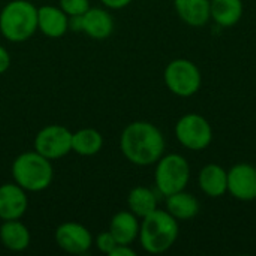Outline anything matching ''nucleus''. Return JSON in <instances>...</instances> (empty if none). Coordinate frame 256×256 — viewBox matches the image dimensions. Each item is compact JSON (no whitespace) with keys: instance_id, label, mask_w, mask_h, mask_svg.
<instances>
[{"instance_id":"f03ea898","label":"nucleus","mask_w":256,"mask_h":256,"mask_svg":"<svg viewBox=\"0 0 256 256\" xmlns=\"http://www.w3.org/2000/svg\"><path fill=\"white\" fill-rule=\"evenodd\" d=\"M178 234V220L166 210L158 208L142 219L138 238L146 252L159 255L168 252L176 244Z\"/></svg>"},{"instance_id":"5701e85b","label":"nucleus","mask_w":256,"mask_h":256,"mask_svg":"<svg viewBox=\"0 0 256 256\" xmlns=\"http://www.w3.org/2000/svg\"><path fill=\"white\" fill-rule=\"evenodd\" d=\"M117 240L114 238V236L110 231H104L96 237V248L99 249V252L105 254V255H111L112 250L117 248Z\"/></svg>"},{"instance_id":"1a4fd4ad","label":"nucleus","mask_w":256,"mask_h":256,"mask_svg":"<svg viewBox=\"0 0 256 256\" xmlns=\"http://www.w3.org/2000/svg\"><path fill=\"white\" fill-rule=\"evenodd\" d=\"M56 243L70 255H86L93 246V236L81 224L64 222L56 230Z\"/></svg>"},{"instance_id":"a878e982","label":"nucleus","mask_w":256,"mask_h":256,"mask_svg":"<svg viewBox=\"0 0 256 256\" xmlns=\"http://www.w3.org/2000/svg\"><path fill=\"white\" fill-rule=\"evenodd\" d=\"M136 252L130 248V244H117L110 256H135Z\"/></svg>"},{"instance_id":"dca6fc26","label":"nucleus","mask_w":256,"mask_h":256,"mask_svg":"<svg viewBox=\"0 0 256 256\" xmlns=\"http://www.w3.org/2000/svg\"><path fill=\"white\" fill-rule=\"evenodd\" d=\"M141 224L132 212H118L110 224V232L118 244H132L140 236Z\"/></svg>"},{"instance_id":"4be33fe9","label":"nucleus","mask_w":256,"mask_h":256,"mask_svg":"<svg viewBox=\"0 0 256 256\" xmlns=\"http://www.w3.org/2000/svg\"><path fill=\"white\" fill-rule=\"evenodd\" d=\"M60 8L69 18H78L90 9V0H60Z\"/></svg>"},{"instance_id":"2eb2a0df","label":"nucleus","mask_w":256,"mask_h":256,"mask_svg":"<svg viewBox=\"0 0 256 256\" xmlns=\"http://www.w3.org/2000/svg\"><path fill=\"white\" fill-rule=\"evenodd\" d=\"M176 10L190 27H204L212 20V0H174Z\"/></svg>"},{"instance_id":"bb28decb","label":"nucleus","mask_w":256,"mask_h":256,"mask_svg":"<svg viewBox=\"0 0 256 256\" xmlns=\"http://www.w3.org/2000/svg\"><path fill=\"white\" fill-rule=\"evenodd\" d=\"M255 170H256V165H255Z\"/></svg>"},{"instance_id":"aec40b11","label":"nucleus","mask_w":256,"mask_h":256,"mask_svg":"<svg viewBox=\"0 0 256 256\" xmlns=\"http://www.w3.org/2000/svg\"><path fill=\"white\" fill-rule=\"evenodd\" d=\"M104 147V136L96 129L87 128L72 134V152L80 156H94Z\"/></svg>"},{"instance_id":"f257e3e1","label":"nucleus","mask_w":256,"mask_h":256,"mask_svg":"<svg viewBox=\"0 0 256 256\" xmlns=\"http://www.w3.org/2000/svg\"><path fill=\"white\" fill-rule=\"evenodd\" d=\"M165 146L164 134L150 122H134L120 136L123 156L136 166L156 165L165 153Z\"/></svg>"},{"instance_id":"423d86ee","label":"nucleus","mask_w":256,"mask_h":256,"mask_svg":"<svg viewBox=\"0 0 256 256\" xmlns=\"http://www.w3.org/2000/svg\"><path fill=\"white\" fill-rule=\"evenodd\" d=\"M164 80L168 90L178 98H190L196 94L202 84L201 70L188 58L172 60L165 69Z\"/></svg>"},{"instance_id":"6e6552de","label":"nucleus","mask_w":256,"mask_h":256,"mask_svg":"<svg viewBox=\"0 0 256 256\" xmlns=\"http://www.w3.org/2000/svg\"><path fill=\"white\" fill-rule=\"evenodd\" d=\"M34 150L50 160H57L72 152V132L60 124L44 128L34 138Z\"/></svg>"},{"instance_id":"a211bd4d","label":"nucleus","mask_w":256,"mask_h":256,"mask_svg":"<svg viewBox=\"0 0 256 256\" xmlns=\"http://www.w3.org/2000/svg\"><path fill=\"white\" fill-rule=\"evenodd\" d=\"M166 212L178 222L192 220L200 213V202L192 194L182 190L166 196Z\"/></svg>"},{"instance_id":"6ab92c4d","label":"nucleus","mask_w":256,"mask_h":256,"mask_svg":"<svg viewBox=\"0 0 256 256\" xmlns=\"http://www.w3.org/2000/svg\"><path fill=\"white\" fill-rule=\"evenodd\" d=\"M212 20L220 27L236 26L244 12L242 0H212Z\"/></svg>"},{"instance_id":"20e7f679","label":"nucleus","mask_w":256,"mask_h":256,"mask_svg":"<svg viewBox=\"0 0 256 256\" xmlns=\"http://www.w3.org/2000/svg\"><path fill=\"white\" fill-rule=\"evenodd\" d=\"M12 177L26 192H42L52 183L54 170L51 160L34 150L22 153L14 160Z\"/></svg>"},{"instance_id":"393cba45","label":"nucleus","mask_w":256,"mask_h":256,"mask_svg":"<svg viewBox=\"0 0 256 256\" xmlns=\"http://www.w3.org/2000/svg\"><path fill=\"white\" fill-rule=\"evenodd\" d=\"M100 2H102V4L106 6L108 9H116V10H118V9L128 8L134 0H100Z\"/></svg>"},{"instance_id":"9b49d317","label":"nucleus","mask_w":256,"mask_h":256,"mask_svg":"<svg viewBox=\"0 0 256 256\" xmlns=\"http://www.w3.org/2000/svg\"><path fill=\"white\" fill-rule=\"evenodd\" d=\"M28 207L27 192L14 183H6L0 186V219L2 220H16L21 219Z\"/></svg>"},{"instance_id":"b1692460","label":"nucleus","mask_w":256,"mask_h":256,"mask_svg":"<svg viewBox=\"0 0 256 256\" xmlns=\"http://www.w3.org/2000/svg\"><path fill=\"white\" fill-rule=\"evenodd\" d=\"M10 68V56L4 46L0 45V75L4 74Z\"/></svg>"},{"instance_id":"39448f33","label":"nucleus","mask_w":256,"mask_h":256,"mask_svg":"<svg viewBox=\"0 0 256 256\" xmlns=\"http://www.w3.org/2000/svg\"><path fill=\"white\" fill-rule=\"evenodd\" d=\"M190 182V165L182 154L162 156L156 164L154 183L164 196L186 190Z\"/></svg>"},{"instance_id":"4468645a","label":"nucleus","mask_w":256,"mask_h":256,"mask_svg":"<svg viewBox=\"0 0 256 256\" xmlns=\"http://www.w3.org/2000/svg\"><path fill=\"white\" fill-rule=\"evenodd\" d=\"M198 183L208 198H222L228 192V171L218 164H208L201 170Z\"/></svg>"},{"instance_id":"0eeeda50","label":"nucleus","mask_w":256,"mask_h":256,"mask_svg":"<svg viewBox=\"0 0 256 256\" xmlns=\"http://www.w3.org/2000/svg\"><path fill=\"white\" fill-rule=\"evenodd\" d=\"M176 136L184 148L202 152L213 141V128L206 117L190 112L177 122Z\"/></svg>"},{"instance_id":"ddd939ff","label":"nucleus","mask_w":256,"mask_h":256,"mask_svg":"<svg viewBox=\"0 0 256 256\" xmlns=\"http://www.w3.org/2000/svg\"><path fill=\"white\" fill-rule=\"evenodd\" d=\"M38 30L46 38H62L69 30V16L60 6H40L38 8Z\"/></svg>"},{"instance_id":"f8f14e48","label":"nucleus","mask_w":256,"mask_h":256,"mask_svg":"<svg viewBox=\"0 0 256 256\" xmlns=\"http://www.w3.org/2000/svg\"><path fill=\"white\" fill-rule=\"evenodd\" d=\"M78 27L94 40L108 39L114 32V20L111 14L100 8H90L84 15L78 16Z\"/></svg>"},{"instance_id":"f3484780","label":"nucleus","mask_w":256,"mask_h":256,"mask_svg":"<svg viewBox=\"0 0 256 256\" xmlns=\"http://www.w3.org/2000/svg\"><path fill=\"white\" fill-rule=\"evenodd\" d=\"M30 231L20 219L3 220V225L0 226V242L8 250L22 252L30 246Z\"/></svg>"},{"instance_id":"9d476101","label":"nucleus","mask_w":256,"mask_h":256,"mask_svg":"<svg viewBox=\"0 0 256 256\" xmlns=\"http://www.w3.org/2000/svg\"><path fill=\"white\" fill-rule=\"evenodd\" d=\"M228 192L238 201L256 200V170L249 164H237L228 171Z\"/></svg>"},{"instance_id":"7ed1b4c3","label":"nucleus","mask_w":256,"mask_h":256,"mask_svg":"<svg viewBox=\"0 0 256 256\" xmlns=\"http://www.w3.org/2000/svg\"><path fill=\"white\" fill-rule=\"evenodd\" d=\"M38 30V8L27 0L9 2L0 14V32L4 39L21 44Z\"/></svg>"},{"instance_id":"412c9836","label":"nucleus","mask_w":256,"mask_h":256,"mask_svg":"<svg viewBox=\"0 0 256 256\" xmlns=\"http://www.w3.org/2000/svg\"><path fill=\"white\" fill-rule=\"evenodd\" d=\"M128 207L138 219H144L154 210H158V198L148 188H134L128 196Z\"/></svg>"}]
</instances>
